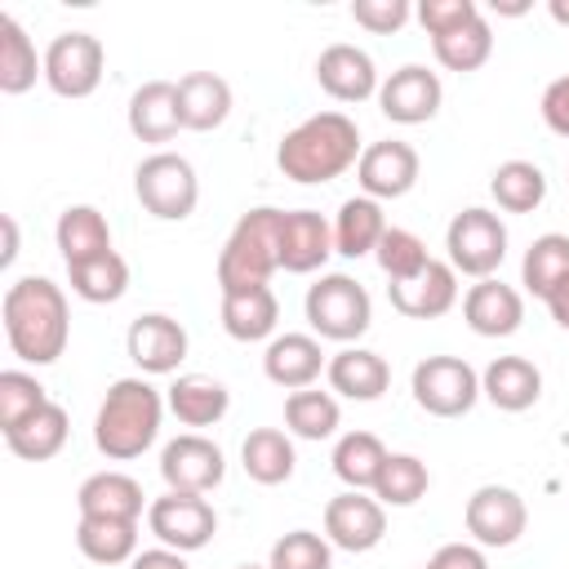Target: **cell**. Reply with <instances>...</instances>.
<instances>
[{
  "label": "cell",
  "mask_w": 569,
  "mask_h": 569,
  "mask_svg": "<svg viewBox=\"0 0 569 569\" xmlns=\"http://www.w3.org/2000/svg\"><path fill=\"white\" fill-rule=\"evenodd\" d=\"M160 476L173 493H209L222 485L227 476V462H222V449L204 436H173L164 449H160Z\"/></svg>",
  "instance_id": "cell-12"
},
{
  "label": "cell",
  "mask_w": 569,
  "mask_h": 569,
  "mask_svg": "<svg viewBox=\"0 0 569 569\" xmlns=\"http://www.w3.org/2000/svg\"><path fill=\"white\" fill-rule=\"evenodd\" d=\"M547 307H551V320L569 333V284H565L560 293H551V298H547Z\"/></svg>",
  "instance_id": "cell-50"
},
{
  "label": "cell",
  "mask_w": 569,
  "mask_h": 569,
  "mask_svg": "<svg viewBox=\"0 0 569 569\" xmlns=\"http://www.w3.org/2000/svg\"><path fill=\"white\" fill-rule=\"evenodd\" d=\"M356 160H360V129L342 111H316V116H307L276 147L280 173L293 178V182H307V187L311 182H333Z\"/></svg>",
  "instance_id": "cell-2"
},
{
  "label": "cell",
  "mask_w": 569,
  "mask_h": 569,
  "mask_svg": "<svg viewBox=\"0 0 569 569\" xmlns=\"http://www.w3.org/2000/svg\"><path fill=\"white\" fill-rule=\"evenodd\" d=\"M467 533L480 542V547H511L525 525H529V511H525V498L507 485H480L471 498H467Z\"/></svg>",
  "instance_id": "cell-11"
},
{
  "label": "cell",
  "mask_w": 569,
  "mask_h": 569,
  "mask_svg": "<svg viewBox=\"0 0 569 569\" xmlns=\"http://www.w3.org/2000/svg\"><path fill=\"white\" fill-rule=\"evenodd\" d=\"M338 400L329 396V391H311V387H302V391H289V400H284V427L293 431V436H302V440H325V436H333L338 431Z\"/></svg>",
  "instance_id": "cell-41"
},
{
  "label": "cell",
  "mask_w": 569,
  "mask_h": 569,
  "mask_svg": "<svg viewBox=\"0 0 569 569\" xmlns=\"http://www.w3.org/2000/svg\"><path fill=\"white\" fill-rule=\"evenodd\" d=\"M333 253V227L316 209H284L280 213V267L293 276H307L325 267Z\"/></svg>",
  "instance_id": "cell-17"
},
{
  "label": "cell",
  "mask_w": 569,
  "mask_h": 569,
  "mask_svg": "<svg viewBox=\"0 0 569 569\" xmlns=\"http://www.w3.org/2000/svg\"><path fill=\"white\" fill-rule=\"evenodd\" d=\"M307 325L320 333V338H333V342H356L369 320H373V307H369V293L360 280L333 271V276H320L311 289H307Z\"/></svg>",
  "instance_id": "cell-5"
},
{
  "label": "cell",
  "mask_w": 569,
  "mask_h": 569,
  "mask_svg": "<svg viewBox=\"0 0 569 569\" xmlns=\"http://www.w3.org/2000/svg\"><path fill=\"white\" fill-rule=\"evenodd\" d=\"M142 485L124 471H98L76 489L80 516H116V520H138L142 516Z\"/></svg>",
  "instance_id": "cell-26"
},
{
  "label": "cell",
  "mask_w": 569,
  "mask_h": 569,
  "mask_svg": "<svg viewBox=\"0 0 569 569\" xmlns=\"http://www.w3.org/2000/svg\"><path fill=\"white\" fill-rule=\"evenodd\" d=\"M382 231H387L382 204L369 200V196H351V200H342V209H338V218H333V253H342V258H365V253L378 249Z\"/></svg>",
  "instance_id": "cell-30"
},
{
  "label": "cell",
  "mask_w": 569,
  "mask_h": 569,
  "mask_svg": "<svg viewBox=\"0 0 569 569\" xmlns=\"http://www.w3.org/2000/svg\"><path fill=\"white\" fill-rule=\"evenodd\" d=\"M267 569H333L329 538H320V533H311V529H293V533L276 538Z\"/></svg>",
  "instance_id": "cell-44"
},
{
  "label": "cell",
  "mask_w": 569,
  "mask_h": 569,
  "mask_svg": "<svg viewBox=\"0 0 569 569\" xmlns=\"http://www.w3.org/2000/svg\"><path fill=\"white\" fill-rule=\"evenodd\" d=\"M18 258V222L4 218V253H0V267H9Z\"/></svg>",
  "instance_id": "cell-51"
},
{
  "label": "cell",
  "mask_w": 569,
  "mask_h": 569,
  "mask_svg": "<svg viewBox=\"0 0 569 569\" xmlns=\"http://www.w3.org/2000/svg\"><path fill=\"white\" fill-rule=\"evenodd\" d=\"M542 120H547L551 133L569 138V76H556L542 89Z\"/></svg>",
  "instance_id": "cell-47"
},
{
  "label": "cell",
  "mask_w": 569,
  "mask_h": 569,
  "mask_svg": "<svg viewBox=\"0 0 569 569\" xmlns=\"http://www.w3.org/2000/svg\"><path fill=\"white\" fill-rule=\"evenodd\" d=\"M276 320H280V302H276L271 284L222 293V329L236 342H262V338H271L276 333Z\"/></svg>",
  "instance_id": "cell-27"
},
{
  "label": "cell",
  "mask_w": 569,
  "mask_h": 569,
  "mask_svg": "<svg viewBox=\"0 0 569 569\" xmlns=\"http://www.w3.org/2000/svg\"><path fill=\"white\" fill-rule=\"evenodd\" d=\"M49 405V396H44V387L31 378V373H22V369H4L0 373V431L9 436V431H18L31 413H40Z\"/></svg>",
  "instance_id": "cell-43"
},
{
  "label": "cell",
  "mask_w": 569,
  "mask_h": 569,
  "mask_svg": "<svg viewBox=\"0 0 569 569\" xmlns=\"http://www.w3.org/2000/svg\"><path fill=\"white\" fill-rule=\"evenodd\" d=\"M382 462H387V449H382V440L373 431H347L333 445V476L347 489H373Z\"/></svg>",
  "instance_id": "cell-37"
},
{
  "label": "cell",
  "mask_w": 569,
  "mask_h": 569,
  "mask_svg": "<svg viewBox=\"0 0 569 569\" xmlns=\"http://www.w3.org/2000/svg\"><path fill=\"white\" fill-rule=\"evenodd\" d=\"M129 569H191V565H187L182 551H173V547H151V551H138V556L129 560Z\"/></svg>",
  "instance_id": "cell-49"
},
{
  "label": "cell",
  "mask_w": 569,
  "mask_h": 569,
  "mask_svg": "<svg viewBox=\"0 0 569 569\" xmlns=\"http://www.w3.org/2000/svg\"><path fill=\"white\" fill-rule=\"evenodd\" d=\"M160 413L164 400L147 378H120L107 387L98 418H93V445L98 453H107L111 462H129L142 449L156 445L160 436Z\"/></svg>",
  "instance_id": "cell-3"
},
{
  "label": "cell",
  "mask_w": 569,
  "mask_h": 569,
  "mask_svg": "<svg viewBox=\"0 0 569 569\" xmlns=\"http://www.w3.org/2000/svg\"><path fill=\"white\" fill-rule=\"evenodd\" d=\"M480 396H489L502 413H520L529 405H538L542 396V373L533 360L525 356H493L480 373Z\"/></svg>",
  "instance_id": "cell-22"
},
{
  "label": "cell",
  "mask_w": 569,
  "mask_h": 569,
  "mask_svg": "<svg viewBox=\"0 0 569 569\" xmlns=\"http://www.w3.org/2000/svg\"><path fill=\"white\" fill-rule=\"evenodd\" d=\"M413 13H418V22L427 27V36H431V40H436V36L458 31V27H462V22H471V18H480L476 0H422Z\"/></svg>",
  "instance_id": "cell-46"
},
{
  "label": "cell",
  "mask_w": 569,
  "mask_h": 569,
  "mask_svg": "<svg viewBox=\"0 0 569 569\" xmlns=\"http://www.w3.org/2000/svg\"><path fill=\"white\" fill-rule=\"evenodd\" d=\"M489 191H493L498 209H507V213H533L547 200V178H542V169L533 160H507V164L493 169Z\"/></svg>",
  "instance_id": "cell-36"
},
{
  "label": "cell",
  "mask_w": 569,
  "mask_h": 569,
  "mask_svg": "<svg viewBox=\"0 0 569 569\" xmlns=\"http://www.w3.org/2000/svg\"><path fill=\"white\" fill-rule=\"evenodd\" d=\"M493 9H498V13H507V18H520L529 4H525V0H493Z\"/></svg>",
  "instance_id": "cell-52"
},
{
  "label": "cell",
  "mask_w": 569,
  "mask_h": 569,
  "mask_svg": "<svg viewBox=\"0 0 569 569\" xmlns=\"http://www.w3.org/2000/svg\"><path fill=\"white\" fill-rule=\"evenodd\" d=\"M387 533V511L378 498H365L360 489H347L325 502V538L342 551H373Z\"/></svg>",
  "instance_id": "cell-14"
},
{
  "label": "cell",
  "mask_w": 569,
  "mask_h": 569,
  "mask_svg": "<svg viewBox=\"0 0 569 569\" xmlns=\"http://www.w3.org/2000/svg\"><path fill=\"white\" fill-rule=\"evenodd\" d=\"M445 249H449V267L476 280H489L502 258H507V227L498 213L471 204L462 213H453L449 231H445Z\"/></svg>",
  "instance_id": "cell-7"
},
{
  "label": "cell",
  "mask_w": 569,
  "mask_h": 569,
  "mask_svg": "<svg viewBox=\"0 0 569 569\" xmlns=\"http://www.w3.org/2000/svg\"><path fill=\"white\" fill-rule=\"evenodd\" d=\"M67 431H71L67 409L49 400V405H44L40 413H31L18 431H9L4 445H9L18 458H27V462H44V458H53V453L67 445Z\"/></svg>",
  "instance_id": "cell-35"
},
{
  "label": "cell",
  "mask_w": 569,
  "mask_h": 569,
  "mask_svg": "<svg viewBox=\"0 0 569 569\" xmlns=\"http://www.w3.org/2000/svg\"><path fill=\"white\" fill-rule=\"evenodd\" d=\"M76 547L93 565H124L138 556V520H116V516H80L76 525Z\"/></svg>",
  "instance_id": "cell-29"
},
{
  "label": "cell",
  "mask_w": 569,
  "mask_h": 569,
  "mask_svg": "<svg viewBox=\"0 0 569 569\" xmlns=\"http://www.w3.org/2000/svg\"><path fill=\"white\" fill-rule=\"evenodd\" d=\"M164 400H169V409H173V418L182 427H213V422H222V413L231 405L227 387L218 378H204V373H182L169 387Z\"/></svg>",
  "instance_id": "cell-31"
},
{
  "label": "cell",
  "mask_w": 569,
  "mask_h": 569,
  "mask_svg": "<svg viewBox=\"0 0 569 569\" xmlns=\"http://www.w3.org/2000/svg\"><path fill=\"white\" fill-rule=\"evenodd\" d=\"M316 80L333 102H365L378 93V71L373 58L356 44H329L316 58Z\"/></svg>",
  "instance_id": "cell-19"
},
{
  "label": "cell",
  "mask_w": 569,
  "mask_h": 569,
  "mask_svg": "<svg viewBox=\"0 0 569 569\" xmlns=\"http://www.w3.org/2000/svg\"><path fill=\"white\" fill-rule=\"evenodd\" d=\"M547 13H551L560 27H569V0H551V4H547Z\"/></svg>",
  "instance_id": "cell-53"
},
{
  "label": "cell",
  "mask_w": 569,
  "mask_h": 569,
  "mask_svg": "<svg viewBox=\"0 0 569 569\" xmlns=\"http://www.w3.org/2000/svg\"><path fill=\"white\" fill-rule=\"evenodd\" d=\"M356 182L369 200H400L418 182V151L400 138L369 142L356 160Z\"/></svg>",
  "instance_id": "cell-13"
},
{
  "label": "cell",
  "mask_w": 569,
  "mask_h": 569,
  "mask_svg": "<svg viewBox=\"0 0 569 569\" xmlns=\"http://www.w3.org/2000/svg\"><path fill=\"white\" fill-rule=\"evenodd\" d=\"M53 236H58V249H62V262H67V267L111 253V227H107V218H102L93 204H71V209H62Z\"/></svg>",
  "instance_id": "cell-28"
},
{
  "label": "cell",
  "mask_w": 569,
  "mask_h": 569,
  "mask_svg": "<svg viewBox=\"0 0 569 569\" xmlns=\"http://www.w3.org/2000/svg\"><path fill=\"white\" fill-rule=\"evenodd\" d=\"M373 258H378V267H382V276H387L391 284L413 280V276L431 262L427 244H422L413 231H405V227H387L382 240H378V249H373Z\"/></svg>",
  "instance_id": "cell-42"
},
{
  "label": "cell",
  "mask_w": 569,
  "mask_h": 569,
  "mask_svg": "<svg viewBox=\"0 0 569 569\" xmlns=\"http://www.w3.org/2000/svg\"><path fill=\"white\" fill-rule=\"evenodd\" d=\"M422 569H489V560H485V551L471 547V542H445Z\"/></svg>",
  "instance_id": "cell-48"
},
{
  "label": "cell",
  "mask_w": 569,
  "mask_h": 569,
  "mask_svg": "<svg viewBox=\"0 0 569 569\" xmlns=\"http://www.w3.org/2000/svg\"><path fill=\"white\" fill-rule=\"evenodd\" d=\"M413 400L431 418H462L480 396V373L458 356H427L413 365Z\"/></svg>",
  "instance_id": "cell-8"
},
{
  "label": "cell",
  "mask_w": 569,
  "mask_h": 569,
  "mask_svg": "<svg viewBox=\"0 0 569 569\" xmlns=\"http://www.w3.org/2000/svg\"><path fill=\"white\" fill-rule=\"evenodd\" d=\"M440 76L418 67V62H405L400 71H391L382 84H378V107L387 120L396 124H427L436 111H440Z\"/></svg>",
  "instance_id": "cell-15"
},
{
  "label": "cell",
  "mask_w": 569,
  "mask_h": 569,
  "mask_svg": "<svg viewBox=\"0 0 569 569\" xmlns=\"http://www.w3.org/2000/svg\"><path fill=\"white\" fill-rule=\"evenodd\" d=\"M431 476H427V462L413 458V453H387L378 480H373V493L382 507H413L422 493H427Z\"/></svg>",
  "instance_id": "cell-40"
},
{
  "label": "cell",
  "mask_w": 569,
  "mask_h": 569,
  "mask_svg": "<svg viewBox=\"0 0 569 569\" xmlns=\"http://www.w3.org/2000/svg\"><path fill=\"white\" fill-rule=\"evenodd\" d=\"M36 76H44V58H36V44L22 22L0 13V93H27Z\"/></svg>",
  "instance_id": "cell-34"
},
{
  "label": "cell",
  "mask_w": 569,
  "mask_h": 569,
  "mask_svg": "<svg viewBox=\"0 0 569 569\" xmlns=\"http://www.w3.org/2000/svg\"><path fill=\"white\" fill-rule=\"evenodd\" d=\"M262 369H267V378H271L276 387L302 391V387H311V382L320 378V369H329V365H325V351H320V342H316L311 333H280V338L267 342Z\"/></svg>",
  "instance_id": "cell-21"
},
{
  "label": "cell",
  "mask_w": 569,
  "mask_h": 569,
  "mask_svg": "<svg viewBox=\"0 0 569 569\" xmlns=\"http://www.w3.org/2000/svg\"><path fill=\"white\" fill-rule=\"evenodd\" d=\"M147 525L173 551H200L218 533V516L204 502V493H173V489L147 507Z\"/></svg>",
  "instance_id": "cell-10"
},
{
  "label": "cell",
  "mask_w": 569,
  "mask_h": 569,
  "mask_svg": "<svg viewBox=\"0 0 569 569\" xmlns=\"http://www.w3.org/2000/svg\"><path fill=\"white\" fill-rule=\"evenodd\" d=\"M431 49H436V62H440V67H449V71L462 76V71H476V67L489 62V53H493V31H489V22H485V13H480V18L462 22V27L449 31V36H436Z\"/></svg>",
  "instance_id": "cell-38"
},
{
  "label": "cell",
  "mask_w": 569,
  "mask_h": 569,
  "mask_svg": "<svg viewBox=\"0 0 569 569\" xmlns=\"http://www.w3.org/2000/svg\"><path fill=\"white\" fill-rule=\"evenodd\" d=\"M240 569H262V565H240Z\"/></svg>",
  "instance_id": "cell-54"
},
{
  "label": "cell",
  "mask_w": 569,
  "mask_h": 569,
  "mask_svg": "<svg viewBox=\"0 0 569 569\" xmlns=\"http://www.w3.org/2000/svg\"><path fill=\"white\" fill-rule=\"evenodd\" d=\"M133 191L142 200L147 213L164 218V222H182L196 200H200V182H196V169L187 156H173V151H156L138 164L133 173Z\"/></svg>",
  "instance_id": "cell-6"
},
{
  "label": "cell",
  "mask_w": 569,
  "mask_h": 569,
  "mask_svg": "<svg viewBox=\"0 0 569 569\" xmlns=\"http://www.w3.org/2000/svg\"><path fill=\"white\" fill-rule=\"evenodd\" d=\"M178 111H182V129L209 133L231 116V84L213 71H187L178 80Z\"/></svg>",
  "instance_id": "cell-24"
},
{
  "label": "cell",
  "mask_w": 569,
  "mask_h": 569,
  "mask_svg": "<svg viewBox=\"0 0 569 569\" xmlns=\"http://www.w3.org/2000/svg\"><path fill=\"white\" fill-rule=\"evenodd\" d=\"M240 462L258 485H284L293 476V440L280 427H253L240 445Z\"/></svg>",
  "instance_id": "cell-33"
},
{
  "label": "cell",
  "mask_w": 569,
  "mask_h": 569,
  "mask_svg": "<svg viewBox=\"0 0 569 569\" xmlns=\"http://www.w3.org/2000/svg\"><path fill=\"white\" fill-rule=\"evenodd\" d=\"M462 320L471 325V333H480V338H507V333H516L520 329V320H525V298L511 289V284H502V280H476L471 289H467V298H462Z\"/></svg>",
  "instance_id": "cell-20"
},
{
  "label": "cell",
  "mask_w": 569,
  "mask_h": 569,
  "mask_svg": "<svg viewBox=\"0 0 569 569\" xmlns=\"http://www.w3.org/2000/svg\"><path fill=\"white\" fill-rule=\"evenodd\" d=\"M329 387L347 400H378L387 387H391V369L378 351H365V347H342L333 360H329Z\"/></svg>",
  "instance_id": "cell-25"
},
{
  "label": "cell",
  "mask_w": 569,
  "mask_h": 569,
  "mask_svg": "<svg viewBox=\"0 0 569 569\" xmlns=\"http://www.w3.org/2000/svg\"><path fill=\"white\" fill-rule=\"evenodd\" d=\"M67 276H71V293L84 298V302H116L129 289V262L116 249L102 253V258H89V262L67 267Z\"/></svg>",
  "instance_id": "cell-39"
},
{
  "label": "cell",
  "mask_w": 569,
  "mask_h": 569,
  "mask_svg": "<svg viewBox=\"0 0 569 569\" xmlns=\"http://www.w3.org/2000/svg\"><path fill=\"white\" fill-rule=\"evenodd\" d=\"M124 347L142 373H173L187 360V329L164 311H147L129 325Z\"/></svg>",
  "instance_id": "cell-16"
},
{
  "label": "cell",
  "mask_w": 569,
  "mask_h": 569,
  "mask_svg": "<svg viewBox=\"0 0 569 569\" xmlns=\"http://www.w3.org/2000/svg\"><path fill=\"white\" fill-rule=\"evenodd\" d=\"M520 284L533 293V298H551L569 284V236L560 231H547L538 236L529 249H525V262H520Z\"/></svg>",
  "instance_id": "cell-32"
},
{
  "label": "cell",
  "mask_w": 569,
  "mask_h": 569,
  "mask_svg": "<svg viewBox=\"0 0 569 569\" xmlns=\"http://www.w3.org/2000/svg\"><path fill=\"white\" fill-rule=\"evenodd\" d=\"M387 298H391V307H396L400 316H409V320H436V316H445V311L458 302V271H453L449 262L431 258L413 280L387 284Z\"/></svg>",
  "instance_id": "cell-18"
},
{
  "label": "cell",
  "mask_w": 569,
  "mask_h": 569,
  "mask_svg": "<svg viewBox=\"0 0 569 569\" xmlns=\"http://www.w3.org/2000/svg\"><path fill=\"white\" fill-rule=\"evenodd\" d=\"M351 18L373 36H391L413 18V4L409 0H351Z\"/></svg>",
  "instance_id": "cell-45"
},
{
  "label": "cell",
  "mask_w": 569,
  "mask_h": 569,
  "mask_svg": "<svg viewBox=\"0 0 569 569\" xmlns=\"http://www.w3.org/2000/svg\"><path fill=\"white\" fill-rule=\"evenodd\" d=\"M129 129L142 142H169L182 129L178 84L173 80H147L142 89H133V98H129Z\"/></svg>",
  "instance_id": "cell-23"
},
{
  "label": "cell",
  "mask_w": 569,
  "mask_h": 569,
  "mask_svg": "<svg viewBox=\"0 0 569 569\" xmlns=\"http://www.w3.org/2000/svg\"><path fill=\"white\" fill-rule=\"evenodd\" d=\"M102 40L89 31H62L44 49V80L58 98H89L102 84Z\"/></svg>",
  "instance_id": "cell-9"
},
{
  "label": "cell",
  "mask_w": 569,
  "mask_h": 569,
  "mask_svg": "<svg viewBox=\"0 0 569 569\" xmlns=\"http://www.w3.org/2000/svg\"><path fill=\"white\" fill-rule=\"evenodd\" d=\"M4 316V338L18 360L27 365H53L67 351L71 338V316H67V293L49 276H22L4 289L0 302Z\"/></svg>",
  "instance_id": "cell-1"
},
{
  "label": "cell",
  "mask_w": 569,
  "mask_h": 569,
  "mask_svg": "<svg viewBox=\"0 0 569 569\" xmlns=\"http://www.w3.org/2000/svg\"><path fill=\"white\" fill-rule=\"evenodd\" d=\"M280 213L284 209H271V204L240 213V222L231 227V236L218 253V289L222 293L258 289L271 280V271H280Z\"/></svg>",
  "instance_id": "cell-4"
}]
</instances>
